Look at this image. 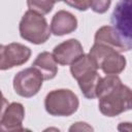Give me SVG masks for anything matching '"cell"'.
Instances as JSON below:
<instances>
[{
  "label": "cell",
  "instance_id": "6da1fadb",
  "mask_svg": "<svg viewBox=\"0 0 132 132\" xmlns=\"http://www.w3.org/2000/svg\"><path fill=\"white\" fill-rule=\"evenodd\" d=\"M96 97L99 98V110L106 117H117L132 107V94L128 86L123 85L117 74L101 77Z\"/></svg>",
  "mask_w": 132,
  "mask_h": 132
},
{
  "label": "cell",
  "instance_id": "7a4b0ae2",
  "mask_svg": "<svg viewBox=\"0 0 132 132\" xmlns=\"http://www.w3.org/2000/svg\"><path fill=\"white\" fill-rule=\"evenodd\" d=\"M19 30L23 39L34 44L44 43L51 36V28L45 18L32 10L25 12L20 22Z\"/></svg>",
  "mask_w": 132,
  "mask_h": 132
},
{
  "label": "cell",
  "instance_id": "3957f363",
  "mask_svg": "<svg viewBox=\"0 0 132 132\" xmlns=\"http://www.w3.org/2000/svg\"><path fill=\"white\" fill-rule=\"evenodd\" d=\"M89 56L94 61L98 69H102L105 74H119L126 67V59L121 53L110 46L94 43Z\"/></svg>",
  "mask_w": 132,
  "mask_h": 132
},
{
  "label": "cell",
  "instance_id": "277c9868",
  "mask_svg": "<svg viewBox=\"0 0 132 132\" xmlns=\"http://www.w3.org/2000/svg\"><path fill=\"white\" fill-rule=\"evenodd\" d=\"M78 98L70 90L59 89L50 92L44 99L47 113L55 117H69L78 108Z\"/></svg>",
  "mask_w": 132,
  "mask_h": 132
},
{
  "label": "cell",
  "instance_id": "5b68a950",
  "mask_svg": "<svg viewBox=\"0 0 132 132\" xmlns=\"http://www.w3.org/2000/svg\"><path fill=\"white\" fill-rule=\"evenodd\" d=\"M110 23L117 34L131 50V0H120L118 2L111 13Z\"/></svg>",
  "mask_w": 132,
  "mask_h": 132
},
{
  "label": "cell",
  "instance_id": "8992f818",
  "mask_svg": "<svg viewBox=\"0 0 132 132\" xmlns=\"http://www.w3.org/2000/svg\"><path fill=\"white\" fill-rule=\"evenodd\" d=\"M43 76L33 66L26 68L13 77V89L15 93L25 98L35 96L42 87Z\"/></svg>",
  "mask_w": 132,
  "mask_h": 132
},
{
  "label": "cell",
  "instance_id": "52a82bcc",
  "mask_svg": "<svg viewBox=\"0 0 132 132\" xmlns=\"http://www.w3.org/2000/svg\"><path fill=\"white\" fill-rule=\"evenodd\" d=\"M31 56V50L21 43L12 42L8 45L0 44V70H7L25 64Z\"/></svg>",
  "mask_w": 132,
  "mask_h": 132
},
{
  "label": "cell",
  "instance_id": "ba28073f",
  "mask_svg": "<svg viewBox=\"0 0 132 132\" xmlns=\"http://www.w3.org/2000/svg\"><path fill=\"white\" fill-rule=\"evenodd\" d=\"M25 118V109L23 104L19 102H13L8 104L0 119V131L3 132H13V131H24L22 126L23 120Z\"/></svg>",
  "mask_w": 132,
  "mask_h": 132
},
{
  "label": "cell",
  "instance_id": "9c48e42d",
  "mask_svg": "<svg viewBox=\"0 0 132 132\" xmlns=\"http://www.w3.org/2000/svg\"><path fill=\"white\" fill-rule=\"evenodd\" d=\"M84 54V48L77 39H68L54 47L53 56L60 65H70L80 55Z\"/></svg>",
  "mask_w": 132,
  "mask_h": 132
},
{
  "label": "cell",
  "instance_id": "30bf717a",
  "mask_svg": "<svg viewBox=\"0 0 132 132\" xmlns=\"http://www.w3.org/2000/svg\"><path fill=\"white\" fill-rule=\"evenodd\" d=\"M77 28L76 18L69 11L59 10L55 13L51 23V33L56 36H62L75 31Z\"/></svg>",
  "mask_w": 132,
  "mask_h": 132
},
{
  "label": "cell",
  "instance_id": "8fae6325",
  "mask_svg": "<svg viewBox=\"0 0 132 132\" xmlns=\"http://www.w3.org/2000/svg\"><path fill=\"white\" fill-rule=\"evenodd\" d=\"M95 43L110 46L119 53L130 51V48L125 44L111 26H103L97 30L95 34Z\"/></svg>",
  "mask_w": 132,
  "mask_h": 132
},
{
  "label": "cell",
  "instance_id": "7c38bea8",
  "mask_svg": "<svg viewBox=\"0 0 132 132\" xmlns=\"http://www.w3.org/2000/svg\"><path fill=\"white\" fill-rule=\"evenodd\" d=\"M32 66L34 68H36L42 74L43 79H45V80L54 78L58 73L57 62H56L53 54H51L48 52L40 53L36 57Z\"/></svg>",
  "mask_w": 132,
  "mask_h": 132
},
{
  "label": "cell",
  "instance_id": "4fadbf2b",
  "mask_svg": "<svg viewBox=\"0 0 132 132\" xmlns=\"http://www.w3.org/2000/svg\"><path fill=\"white\" fill-rule=\"evenodd\" d=\"M101 76L97 72V69H91L76 78L81 93L86 98L94 99L96 97V89Z\"/></svg>",
  "mask_w": 132,
  "mask_h": 132
},
{
  "label": "cell",
  "instance_id": "5bb4252c",
  "mask_svg": "<svg viewBox=\"0 0 132 132\" xmlns=\"http://www.w3.org/2000/svg\"><path fill=\"white\" fill-rule=\"evenodd\" d=\"M54 4L55 3L52 0H27L29 10H32L41 15L51 12L54 7Z\"/></svg>",
  "mask_w": 132,
  "mask_h": 132
},
{
  "label": "cell",
  "instance_id": "9a60e30c",
  "mask_svg": "<svg viewBox=\"0 0 132 132\" xmlns=\"http://www.w3.org/2000/svg\"><path fill=\"white\" fill-rule=\"evenodd\" d=\"M111 0H89V7L97 13H104L108 10Z\"/></svg>",
  "mask_w": 132,
  "mask_h": 132
},
{
  "label": "cell",
  "instance_id": "2e32d148",
  "mask_svg": "<svg viewBox=\"0 0 132 132\" xmlns=\"http://www.w3.org/2000/svg\"><path fill=\"white\" fill-rule=\"evenodd\" d=\"M64 2L80 11H86L89 8V0H64Z\"/></svg>",
  "mask_w": 132,
  "mask_h": 132
},
{
  "label": "cell",
  "instance_id": "e0dca14e",
  "mask_svg": "<svg viewBox=\"0 0 132 132\" xmlns=\"http://www.w3.org/2000/svg\"><path fill=\"white\" fill-rule=\"evenodd\" d=\"M8 106V101L6 100V98L3 96L2 92L0 91V118L2 116V113L4 112L5 108Z\"/></svg>",
  "mask_w": 132,
  "mask_h": 132
},
{
  "label": "cell",
  "instance_id": "ac0fdd59",
  "mask_svg": "<svg viewBox=\"0 0 132 132\" xmlns=\"http://www.w3.org/2000/svg\"><path fill=\"white\" fill-rule=\"evenodd\" d=\"M84 130V129H87V130H93L90 126H88L86 123H81V122H79V123H75V125H73L72 127H70V129H69V131H73V130Z\"/></svg>",
  "mask_w": 132,
  "mask_h": 132
},
{
  "label": "cell",
  "instance_id": "d6986e66",
  "mask_svg": "<svg viewBox=\"0 0 132 132\" xmlns=\"http://www.w3.org/2000/svg\"><path fill=\"white\" fill-rule=\"evenodd\" d=\"M54 3H56V2H60V1H64V0H52Z\"/></svg>",
  "mask_w": 132,
  "mask_h": 132
}]
</instances>
